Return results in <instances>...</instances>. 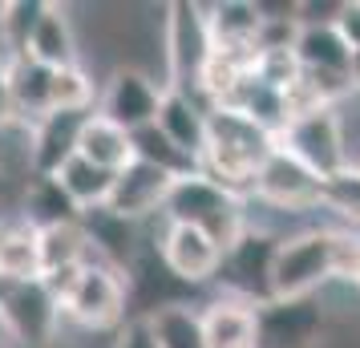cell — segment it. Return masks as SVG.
<instances>
[{"label":"cell","instance_id":"6da1fadb","mask_svg":"<svg viewBox=\"0 0 360 348\" xmlns=\"http://www.w3.org/2000/svg\"><path fill=\"white\" fill-rule=\"evenodd\" d=\"M360 271V235L344 227H308L279 243L271 299L320 296L332 280L352 283Z\"/></svg>","mask_w":360,"mask_h":348},{"label":"cell","instance_id":"7a4b0ae2","mask_svg":"<svg viewBox=\"0 0 360 348\" xmlns=\"http://www.w3.org/2000/svg\"><path fill=\"white\" fill-rule=\"evenodd\" d=\"M279 138L259 130L255 122H247L235 110H211V134H207V150L198 158V174H207L211 183L227 186L235 195H251L259 166L276 154Z\"/></svg>","mask_w":360,"mask_h":348},{"label":"cell","instance_id":"3957f363","mask_svg":"<svg viewBox=\"0 0 360 348\" xmlns=\"http://www.w3.org/2000/svg\"><path fill=\"white\" fill-rule=\"evenodd\" d=\"M162 215H166V223L198 227L202 235H211L223 251H227L231 243H239V235L251 227V223H247L243 195H235V191H227V186L211 183V179L198 174V170L174 183Z\"/></svg>","mask_w":360,"mask_h":348},{"label":"cell","instance_id":"277c9868","mask_svg":"<svg viewBox=\"0 0 360 348\" xmlns=\"http://www.w3.org/2000/svg\"><path fill=\"white\" fill-rule=\"evenodd\" d=\"M126 308H130V288L126 276L117 267L101 264H85L61 292V312L65 324H73L85 336H101V332H114L126 324Z\"/></svg>","mask_w":360,"mask_h":348},{"label":"cell","instance_id":"5b68a950","mask_svg":"<svg viewBox=\"0 0 360 348\" xmlns=\"http://www.w3.org/2000/svg\"><path fill=\"white\" fill-rule=\"evenodd\" d=\"M0 316L17 348H53L65 332L61 296L45 280H4L0 276Z\"/></svg>","mask_w":360,"mask_h":348},{"label":"cell","instance_id":"8992f818","mask_svg":"<svg viewBox=\"0 0 360 348\" xmlns=\"http://www.w3.org/2000/svg\"><path fill=\"white\" fill-rule=\"evenodd\" d=\"M211 25L207 4H170L166 8V33H162V69L166 89H179L198 98V77L211 57Z\"/></svg>","mask_w":360,"mask_h":348},{"label":"cell","instance_id":"52a82bcc","mask_svg":"<svg viewBox=\"0 0 360 348\" xmlns=\"http://www.w3.org/2000/svg\"><path fill=\"white\" fill-rule=\"evenodd\" d=\"M279 146L288 150V154H295L324 183L340 179L344 170H348V150H352L344 142V122H340L336 105H316V110L295 114L283 126V134H279Z\"/></svg>","mask_w":360,"mask_h":348},{"label":"cell","instance_id":"ba28073f","mask_svg":"<svg viewBox=\"0 0 360 348\" xmlns=\"http://www.w3.org/2000/svg\"><path fill=\"white\" fill-rule=\"evenodd\" d=\"M279 243L271 231L263 227H247L239 235V243H231L223 251V264L214 276V288L231 299H243V304H267L271 299V276H276V255Z\"/></svg>","mask_w":360,"mask_h":348},{"label":"cell","instance_id":"9c48e42d","mask_svg":"<svg viewBox=\"0 0 360 348\" xmlns=\"http://www.w3.org/2000/svg\"><path fill=\"white\" fill-rule=\"evenodd\" d=\"M166 85L154 82L150 69L138 65H117L110 77H105V89L98 98V110L94 114L110 117L114 126H122L126 134H138L158 122V110H162Z\"/></svg>","mask_w":360,"mask_h":348},{"label":"cell","instance_id":"30bf717a","mask_svg":"<svg viewBox=\"0 0 360 348\" xmlns=\"http://www.w3.org/2000/svg\"><path fill=\"white\" fill-rule=\"evenodd\" d=\"M251 195L263 202H271V207H279V211H308V207H320L324 202L328 183L320 174H311L295 154L276 146V154L259 166Z\"/></svg>","mask_w":360,"mask_h":348},{"label":"cell","instance_id":"8fae6325","mask_svg":"<svg viewBox=\"0 0 360 348\" xmlns=\"http://www.w3.org/2000/svg\"><path fill=\"white\" fill-rule=\"evenodd\" d=\"M324 304L320 296L259 304V348H320Z\"/></svg>","mask_w":360,"mask_h":348},{"label":"cell","instance_id":"7c38bea8","mask_svg":"<svg viewBox=\"0 0 360 348\" xmlns=\"http://www.w3.org/2000/svg\"><path fill=\"white\" fill-rule=\"evenodd\" d=\"M158 251H162L166 267H170L186 288L214 283L219 264H223V247L214 243L211 235H202L198 227H186V223H166L162 239H158Z\"/></svg>","mask_w":360,"mask_h":348},{"label":"cell","instance_id":"4fadbf2b","mask_svg":"<svg viewBox=\"0 0 360 348\" xmlns=\"http://www.w3.org/2000/svg\"><path fill=\"white\" fill-rule=\"evenodd\" d=\"M174 183H179L174 174H166V170H158V166H150V162H142V158H134V162L114 179L110 211H117L122 219L142 223V219L166 211V199H170Z\"/></svg>","mask_w":360,"mask_h":348},{"label":"cell","instance_id":"5bb4252c","mask_svg":"<svg viewBox=\"0 0 360 348\" xmlns=\"http://www.w3.org/2000/svg\"><path fill=\"white\" fill-rule=\"evenodd\" d=\"M89 114H77V110H53L33 126V174L41 179H53L69 158H77V142H82V130Z\"/></svg>","mask_w":360,"mask_h":348},{"label":"cell","instance_id":"9a60e30c","mask_svg":"<svg viewBox=\"0 0 360 348\" xmlns=\"http://www.w3.org/2000/svg\"><path fill=\"white\" fill-rule=\"evenodd\" d=\"M202 340L207 348H259V308L231 296H214L202 308Z\"/></svg>","mask_w":360,"mask_h":348},{"label":"cell","instance_id":"2e32d148","mask_svg":"<svg viewBox=\"0 0 360 348\" xmlns=\"http://www.w3.org/2000/svg\"><path fill=\"white\" fill-rule=\"evenodd\" d=\"M158 130L191 158H202L207 150V134H211V110L202 105L191 94H179V89H166L162 110H158Z\"/></svg>","mask_w":360,"mask_h":348},{"label":"cell","instance_id":"e0dca14e","mask_svg":"<svg viewBox=\"0 0 360 348\" xmlns=\"http://www.w3.org/2000/svg\"><path fill=\"white\" fill-rule=\"evenodd\" d=\"M207 25H211L214 49L239 53V57H255L259 53V33H263L259 4H247V0L207 4Z\"/></svg>","mask_w":360,"mask_h":348},{"label":"cell","instance_id":"ac0fdd59","mask_svg":"<svg viewBox=\"0 0 360 348\" xmlns=\"http://www.w3.org/2000/svg\"><path fill=\"white\" fill-rule=\"evenodd\" d=\"M37 65L45 69H73L82 65V41H77V29H73V17H69L65 4H49L41 25L33 29V41H29V53Z\"/></svg>","mask_w":360,"mask_h":348},{"label":"cell","instance_id":"d6986e66","mask_svg":"<svg viewBox=\"0 0 360 348\" xmlns=\"http://www.w3.org/2000/svg\"><path fill=\"white\" fill-rule=\"evenodd\" d=\"M8 94H13V122L37 126L45 114H53V69L37 65L33 57H13Z\"/></svg>","mask_w":360,"mask_h":348},{"label":"cell","instance_id":"ffe728a7","mask_svg":"<svg viewBox=\"0 0 360 348\" xmlns=\"http://www.w3.org/2000/svg\"><path fill=\"white\" fill-rule=\"evenodd\" d=\"M0 276L41 280V227H33L25 215L0 219Z\"/></svg>","mask_w":360,"mask_h":348},{"label":"cell","instance_id":"44dd1931","mask_svg":"<svg viewBox=\"0 0 360 348\" xmlns=\"http://www.w3.org/2000/svg\"><path fill=\"white\" fill-rule=\"evenodd\" d=\"M85 264H94V247H89L82 219L41 231V280H61V276H69Z\"/></svg>","mask_w":360,"mask_h":348},{"label":"cell","instance_id":"7402d4cb","mask_svg":"<svg viewBox=\"0 0 360 348\" xmlns=\"http://www.w3.org/2000/svg\"><path fill=\"white\" fill-rule=\"evenodd\" d=\"M77 154L85 162L110 170V174H122L138 158L134 154V134H126L122 126H114L110 117H101V114H89V122L82 130V142H77Z\"/></svg>","mask_w":360,"mask_h":348},{"label":"cell","instance_id":"603a6c76","mask_svg":"<svg viewBox=\"0 0 360 348\" xmlns=\"http://www.w3.org/2000/svg\"><path fill=\"white\" fill-rule=\"evenodd\" d=\"M17 215H25L33 227L45 231V227H57V223H77V219H82V207L61 191L57 179L33 174L29 183L20 186V211Z\"/></svg>","mask_w":360,"mask_h":348},{"label":"cell","instance_id":"cb8c5ba5","mask_svg":"<svg viewBox=\"0 0 360 348\" xmlns=\"http://www.w3.org/2000/svg\"><path fill=\"white\" fill-rule=\"evenodd\" d=\"M53 179L61 183V191L82 207V215H85V211L110 207V195H114V179L117 174H110V170H101V166H94V162H85L82 154H77V158H69Z\"/></svg>","mask_w":360,"mask_h":348},{"label":"cell","instance_id":"d4e9b609","mask_svg":"<svg viewBox=\"0 0 360 348\" xmlns=\"http://www.w3.org/2000/svg\"><path fill=\"white\" fill-rule=\"evenodd\" d=\"M45 8H49L45 0H8V4H0V53L8 61L29 53L33 29L41 25Z\"/></svg>","mask_w":360,"mask_h":348},{"label":"cell","instance_id":"484cf974","mask_svg":"<svg viewBox=\"0 0 360 348\" xmlns=\"http://www.w3.org/2000/svg\"><path fill=\"white\" fill-rule=\"evenodd\" d=\"M158 348H207L202 340V316L191 304H170L146 320Z\"/></svg>","mask_w":360,"mask_h":348},{"label":"cell","instance_id":"4316f807","mask_svg":"<svg viewBox=\"0 0 360 348\" xmlns=\"http://www.w3.org/2000/svg\"><path fill=\"white\" fill-rule=\"evenodd\" d=\"M134 154H138L142 162L158 166V170H166V174H174V179H186V174H195V170H198L195 158H191V154H182V150L174 146L162 130H158V122L134 134Z\"/></svg>","mask_w":360,"mask_h":348},{"label":"cell","instance_id":"83f0119b","mask_svg":"<svg viewBox=\"0 0 360 348\" xmlns=\"http://www.w3.org/2000/svg\"><path fill=\"white\" fill-rule=\"evenodd\" d=\"M53 110H77V114H94V73L85 65L57 69L53 73Z\"/></svg>","mask_w":360,"mask_h":348},{"label":"cell","instance_id":"f1b7e54d","mask_svg":"<svg viewBox=\"0 0 360 348\" xmlns=\"http://www.w3.org/2000/svg\"><path fill=\"white\" fill-rule=\"evenodd\" d=\"M324 202H328V207H336L340 215H348L352 223H360V179L344 170L340 179H332V183H328Z\"/></svg>","mask_w":360,"mask_h":348},{"label":"cell","instance_id":"f546056e","mask_svg":"<svg viewBox=\"0 0 360 348\" xmlns=\"http://www.w3.org/2000/svg\"><path fill=\"white\" fill-rule=\"evenodd\" d=\"M114 348H158V340H154L146 320H126L114 336Z\"/></svg>","mask_w":360,"mask_h":348},{"label":"cell","instance_id":"4dcf8cb0","mask_svg":"<svg viewBox=\"0 0 360 348\" xmlns=\"http://www.w3.org/2000/svg\"><path fill=\"white\" fill-rule=\"evenodd\" d=\"M336 29H340L348 53L356 57L360 53V0H344V13H340V20H336Z\"/></svg>","mask_w":360,"mask_h":348},{"label":"cell","instance_id":"1f68e13d","mask_svg":"<svg viewBox=\"0 0 360 348\" xmlns=\"http://www.w3.org/2000/svg\"><path fill=\"white\" fill-rule=\"evenodd\" d=\"M13 122V94H8V57L0 53V126Z\"/></svg>","mask_w":360,"mask_h":348},{"label":"cell","instance_id":"d6a6232c","mask_svg":"<svg viewBox=\"0 0 360 348\" xmlns=\"http://www.w3.org/2000/svg\"><path fill=\"white\" fill-rule=\"evenodd\" d=\"M348 174H356V179H360V146L348 150Z\"/></svg>","mask_w":360,"mask_h":348},{"label":"cell","instance_id":"836d02e7","mask_svg":"<svg viewBox=\"0 0 360 348\" xmlns=\"http://www.w3.org/2000/svg\"><path fill=\"white\" fill-rule=\"evenodd\" d=\"M0 348H17L13 344V332H8V324H4V316H0Z\"/></svg>","mask_w":360,"mask_h":348},{"label":"cell","instance_id":"e575fe53","mask_svg":"<svg viewBox=\"0 0 360 348\" xmlns=\"http://www.w3.org/2000/svg\"><path fill=\"white\" fill-rule=\"evenodd\" d=\"M8 183H13V174L0 170V207H4V199H8Z\"/></svg>","mask_w":360,"mask_h":348},{"label":"cell","instance_id":"d590c367","mask_svg":"<svg viewBox=\"0 0 360 348\" xmlns=\"http://www.w3.org/2000/svg\"><path fill=\"white\" fill-rule=\"evenodd\" d=\"M352 288H356V292H360V271H356V280H352Z\"/></svg>","mask_w":360,"mask_h":348}]
</instances>
